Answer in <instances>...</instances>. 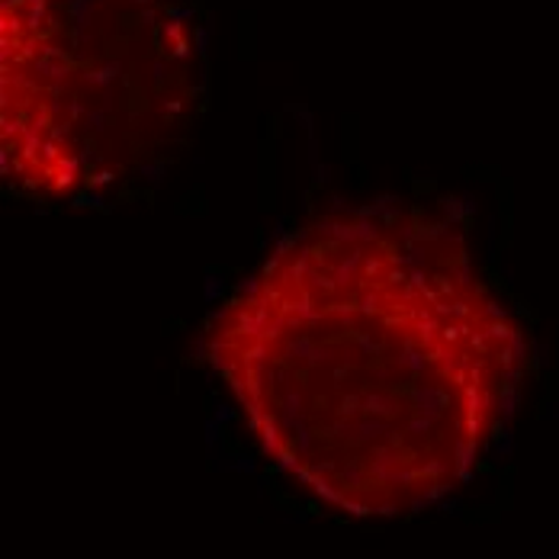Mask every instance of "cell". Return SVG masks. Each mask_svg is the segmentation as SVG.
<instances>
[{
  "label": "cell",
  "mask_w": 559,
  "mask_h": 559,
  "mask_svg": "<svg viewBox=\"0 0 559 559\" xmlns=\"http://www.w3.org/2000/svg\"><path fill=\"white\" fill-rule=\"evenodd\" d=\"M203 354L289 479L341 514L399 518L469 479L527 335L453 219L354 206L283 238L213 312Z\"/></svg>",
  "instance_id": "6da1fadb"
},
{
  "label": "cell",
  "mask_w": 559,
  "mask_h": 559,
  "mask_svg": "<svg viewBox=\"0 0 559 559\" xmlns=\"http://www.w3.org/2000/svg\"><path fill=\"white\" fill-rule=\"evenodd\" d=\"M206 94L197 16L177 0H0V174L84 200L158 162Z\"/></svg>",
  "instance_id": "7a4b0ae2"
}]
</instances>
